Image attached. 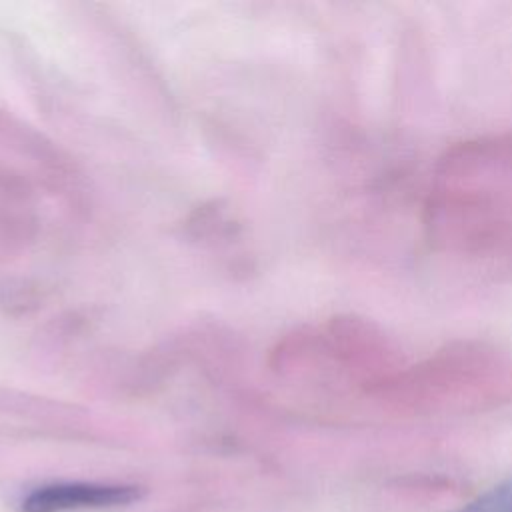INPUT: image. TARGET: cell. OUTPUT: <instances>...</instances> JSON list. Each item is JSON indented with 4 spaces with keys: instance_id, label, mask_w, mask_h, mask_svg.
Returning a JSON list of instances; mask_svg holds the SVG:
<instances>
[{
    "instance_id": "obj_1",
    "label": "cell",
    "mask_w": 512,
    "mask_h": 512,
    "mask_svg": "<svg viewBox=\"0 0 512 512\" xmlns=\"http://www.w3.org/2000/svg\"><path fill=\"white\" fill-rule=\"evenodd\" d=\"M424 226L438 248L454 254L512 246V132L462 140L438 158Z\"/></svg>"
},
{
    "instance_id": "obj_2",
    "label": "cell",
    "mask_w": 512,
    "mask_h": 512,
    "mask_svg": "<svg viewBox=\"0 0 512 512\" xmlns=\"http://www.w3.org/2000/svg\"><path fill=\"white\" fill-rule=\"evenodd\" d=\"M366 394L408 410L478 408L512 398V352L484 340H452L404 362Z\"/></svg>"
},
{
    "instance_id": "obj_3",
    "label": "cell",
    "mask_w": 512,
    "mask_h": 512,
    "mask_svg": "<svg viewBox=\"0 0 512 512\" xmlns=\"http://www.w3.org/2000/svg\"><path fill=\"white\" fill-rule=\"evenodd\" d=\"M144 490L134 484L58 482L32 490L22 500V512H68L86 508H116L138 502Z\"/></svg>"
},
{
    "instance_id": "obj_4",
    "label": "cell",
    "mask_w": 512,
    "mask_h": 512,
    "mask_svg": "<svg viewBox=\"0 0 512 512\" xmlns=\"http://www.w3.org/2000/svg\"><path fill=\"white\" fill-rule=\"evenodd\" d=\"M456 512H512V478L494 484Z\"/></svg>"
}]
</instances>
